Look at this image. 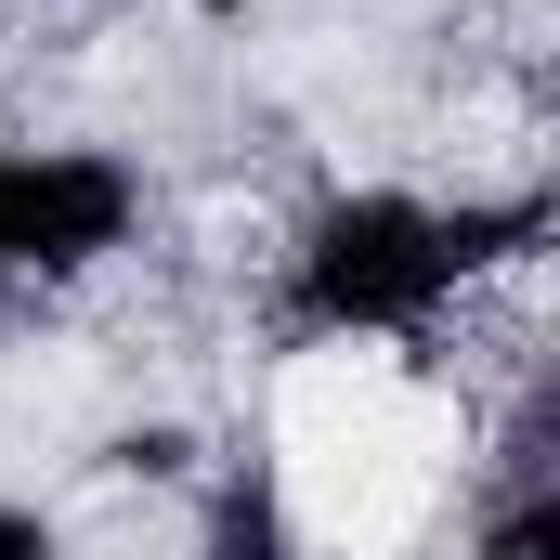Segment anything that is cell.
<instances>
[{"mask_svg": "<svg viewBox=\"0 0 560 560\" xmlns=\"http://www.w3.org/2000/svg\"><path fill=\"white\" fill-rule=\"evenodd\" d=\"M275 443H287V509H300L313 548L392 560L430 522V443H443V418L405 392V365L378 339H339V352L287 365Z\"/></svg>", "mask_w": 560, "mask_h": 560, "instance_id": "obj_1", "label": "cell"}]
</instances>
